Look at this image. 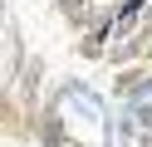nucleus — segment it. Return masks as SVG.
Listing matches in <instances>:
<instances>
[{
	"mask_svg": "<svg viewBox=\"0 0 152 147\" xmlns=\"http://www.w3.org/2000/svg\"><path fill=\"white\" fill-rule=\"evenodd\" d=\"M147 123H152V118H147Z\"/></svg>",
	"mask_w": 152,
	"mask_h": 147,
	"instance_id": "f257e3e1",
	"label": "nucleus"
}]
</instances>
